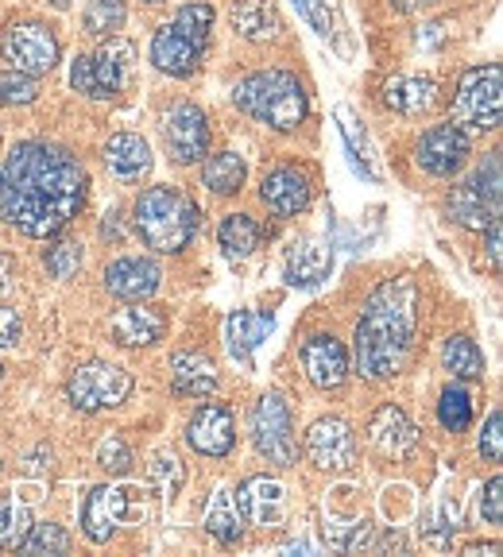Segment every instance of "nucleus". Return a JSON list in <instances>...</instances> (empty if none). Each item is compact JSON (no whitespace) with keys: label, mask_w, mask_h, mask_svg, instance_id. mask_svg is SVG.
Returning <instances> with one entry per match:
<instances>
[{"label":"nucleus","mask_w":503,"mask_h":557,"mask_svg":"<svg viewBox=\"0 0 503 557\" xmlns=\"http://www.w3.org/2000/svg\"><path fill=\"white\" fill-rule=\"evenodd\" d=\"M442 364L445 372L453 375V380H484V352L477 348V341L465 337V333H457V337H445L442 345Z\"/></svg>","instance_id":"31"},{"label":"nucleus","mask_w":503,"mask_h":557,"mask_svg":"<svg viewBox=\"0 0 503 557\" xmlns=\"http://www.w3.org/2000/svg\"><path fill=\"white\" fill-rule=\"evenodd\" d=\"M66 395H70V403L78 410H86V414L113 410L132 395V372L113 364V360H89V364H82L78 372L70 375Z\"/></svg>","instance_id":"8"},{"label":"nucleus","mask_w":503,"mask_h":557,"mask_svg":"<svg viewBox=\"0 0 503 557\" xmlns=\"http://www.w3.org/2000/svg\"><path fill=\"white\" fill-rule=\"evenodd\" d=\"M136 74V44L124 35H109L94 54H78L70 66V86L89 101H113L128 89Z\"/></svg>","instance_id":"5"},{"label":"nucleus","mask_w":503,"mask_h":557,"mask_svg":"<svg viewBox=\"0 0 503 557\" xmlns=\"http://www.w3.org/2000/svg\"><path fill=\"white\" fill-rule=\"evenodd\" d=\"M132 225L136 236L159 256L186 252L198 228V206L174 186H148L132 206Z\"/></svg>","instance_id":"3"},{"label":"nucleus","mask_w":503,"mask_h":557,"mask_svg":"<svg viewBox=\"0 0 503 557\" xmlns=\"http://www.w3.org/2000/svg\"><path fill=\"white\" fill-rule=\"evenodd\" d=\"M229 20H233V32L248 44H271L283 32V20L271 0H233Z\"/></svg>","instance_id":"25"},{"label":"nucleus","mask_w":503,"mask_h":557,"mask_svg":"<svg viewBox=\"0 0 503 557\" xmlns=\"http://www.w3.org/2000/svg\"><path fill=\"white\" fill-rule=\"evenodd\" d=\"M244 178H248V166L236 151H218L201 166V186H209V194L218 198H233V194L244 190Z\"/></svg>","instance_id":"29"},{"label":"nucleus","mask_w":503,"mask_h":557,"mask_svg":"<svg viewBox=\"0 0 503 557\" xmlns=\"http://www.w3.org/2000/svg\"><path fill=\"white\" fill-rule=\"evenodd\" d=\"M171 387L183 399H209L218 392V368L201 352H174L171 357Z\"/></svg>","instance_id":"24"},{"label":"nucleus","mask_w":503,"mask_h":557,"mask_svg":"<svg viewBox=\"0 0 503 557\" xmlns=\"http://www.w3.org/2000/svg\"><path fill=\"white\" fill-rule=\"evenodd\" d=\"M310 198H314L310 178H306V171H298V166H275V171L263 174L260 201L268 206L271 218H279V221L298 218V213L310 209Z\"/></svg>","instance_id":"15"},{"label":"nucleus","mask_w":503,"mask_h":557,"mask_svg":"<svg viewBox=\"0 0 503 557\" xmlns=\"http://www.w3.org/2000/svg\"><path fill=\"white\" fill-rule=\"evenodd\" d=\"M298 360H303L306 380L318 392H338L348 375V348L333 333H314L303 345V352H298Z\"/></svg>","instance_id":"16"},{"label":"nucleus","mask_w":503,"mask_h":557,"mask_svg":"<svg viewBox=\"0 0 503 557\" xmlns=\"http://www.w3.org/2000/svg\"><path fill=\"white\" fill-rule=\"evenodd\" d=\"M236 504H241V515H248L256 527H279L286 511L283 499V484L275 476H248L241 487H236Z\"/></svg>","instance_id":"22"},{"label":"nucleus","mask_w":503,"mask_h":557,"mask_svg":"<svg viewBox=\"0 0 503 557\" xmlns=\"http://www.w3.org/2000/svg\"><path fill=\"white\" fill-rule=\"evenodd\" d=\"M186 442L201 457H229L236 449V418L225 403H201L186 422Z\"/></svg>","instance_id":"14"},{"label":"nucleus","mask_w":503,"mask_h":557,"mask_svg":"<svg viewBox=\"0 0 503 557\" xmlns=\"http://www.w3.org/2000/svg\"><path fill=\"white\" fill-rule=\"evenodd\" d=\"M503 480L492 476L484 484V492H480V515H484V522H492V527H500L503 522Z\"/></svg>","instance_id":"46"},{"label":"nucleus","mask_w":503,"mask_h":557,"mask_svg":"<svg viewBox=\"0 0 503 557\" xmlns=\"http://www.w3.org/2000/svg\"><path fill=\"white\" fill-rule=\"evenodd\" d=\"M422 290L410 275L383 278L368 295L360 322L353 330V364L356 375L368 383H388L407 368L415 348Z\"/></svg>","instance_id":"2"},{"label":"nucleus","mask_w":503,"mask_h":557,"mask_svg":"<svg viewBox=\"0 0 503 557\" xmlns=\"http://www.w3.org/2000/svg\"><path fill=\"white\" fill-rule=\"evenodd\" d=\"M469 186L495 209V213H500V156H495V151L477 166V174L469 178Z\"/></svg>","instance_id":"42"},{"label":"nucleus","mask_w":503,"mask_h":557,"mask_svg":"<svg viewBox=\"0 0 503 557\" xmlns=\"http://www.w3.org/2000/svg\"><path fill=\"white\" fill-rule=\"evenodd\" d=\"M32 507L9 492V496H0V549H20V542L27 539L32 531Z\"/></svg>","instance_id":"33"},{"label":"nucleus","mask_w":503,"mask_h":557,"mask_svg":"<svg viewBox=\"0 0 503 557\" xmlns=\"http://www.w3.org/2000/svg\"><path fill=\"white\" fill-rule=\"evenodd\" d=\"M233 104L252 121L268 124L271 132H298L306 121V89L286 70H256L236 82Z\"/></svg>","instance_id":"4"},{"label":"nucleus","mask_w":503,"mask_h":557,"mask_svg":"<svg viewBox=\"0 0 503 557\" xmlns=\"http://www.w3.org/2000/svg\"><path fill=\"white\" fill-rule=\"evenodd\" d=\"M124 228H121V213H105L101 221V240H121Z\"/></svg>","instance_id":"52"},{"label":"nucleus","mask_w":503,"mask_h":557,"mask_svg":"<svg viewBox=\"0 0 503 557\" xmlns=\"http://www.w3.org/2000/svg\"><path fill=\"white\" fill-rule=\"evenodd\" d=\"M167 310L151 302H128V310H121L113 318V341L121 348H148L156 341H163L167 333Z\"/></svg>","instance_id":"20"},{"label":"nucleus","mask_w":503,"mask_h":557,"mask_svg":"<svg viewBox=\"0 0 503 557\" xmlns=\"http://www.w3.org/2000/svg\"><path fill=\"white\" fill-rule=\"evenodd\" d=\"M24 554H39V557H62L70 554V534L59 522H32L27 539L20 542Z\"/></svg>","instance_id":"36"},{"label":"nucleus","mask_w":503,"mask_h":557,"mask_svg":"<svg viewBox=\"0 0 503 557\" xmlns=\"http://www.w3.org/2000/svg\"><path fill=\"white\" fill-rule=\"evenodd\" d=\"M0 54H4V62H12V70L39 78V74H51V70L59 66L62 51H59V39H54V32L47 24H39V20H20V24H12L9 32L0 35Z\"/></svg>","instance_id":"9"},{"label":"nucleus","mask_w":503,"mask_h":557,"mask_svg":"<svg viewBox=\"0 0 503 557\" xmlns=\"http://www.w3.org/2000/svg\"><path fill=\"white\" fill-rule=\"evenodd\" d=\"M44 457H47V445H44V449H35L32 457H27V472H44L47 469Z\"/></svg>","instance_id":"54"},{"label":"nucleus","mask_w":503,"mask_h":557,"mask_svg":"<svg viewBox=\"0 0 503 557\" xmlns=\"http://www.w3.org/2000/svg\"><path fill=\"white\" fill-rule=\"evenodd\" d=\"M144 4H167V0H144Z\"/></svg>","instance_id":"57"},{"label":"nucleus","mask_w":503,"mask_h":557,"mask_svg":"<svg viewBox=\"0 0 503 557\" xmlns=\"http://www.w3.org/2000/svg\"><path fill=\"white\" fill-rule=\"evenodd\" d=\"M252 445L263 461L275 469H291L298 461V442H295V422H291V407L279 392H268L256 399L248 418Z\"/></svg>","instance_id":"7"},{"label":"nucleus","mask_w":503,"mask_h":557,"mask_svg":"<svg viewBox=\"0 0 503 557\" xmlns=\"http://www.w3.org/2000/svg\"><path fill=\"white\" fill-rule=\"evenodd\" d=\"M306 12V20H310L314 27H318V35H330V20H326V12L318 9V0H298Z\"/></svg>","instance_id":"51"},{"label":"nucleus","mask_w":503,"mask_h":557,"mask_svg":"<svg viewBox=\"0 0 503 557\" xmlns=\"http://www.w3.org/2000/svg\"><path fill=\"white\" fill-rule=\"evenodd\" d=\"M213 20H218V12H213V4L209 0H186L183 9L174 12V24L183 27L186 35H191L194 44L209 47V32H213Z\"/></svg>","instance_id":"37"},{"label":"nucleus","mask_w":503,"mask_h":557,"mask_svg":"<svg viewBox=\"0 0 503 557\" xmlns=\"http://www.w3.org/2000/svg\"><path fill=\"white\" fill-rule=\"evenodd\" d=\"M495 542H473V546H465V554H495Z\"/></svg>","instance_id":"55"},{"label":"nucleus","mask_w":503,"mask_h":557,"mask_svg":"<svg viewBox=\"0 0 503 557\" xmlns=\"http://www.w3.org/2000/svg\"><path fill=\"white\" fill-rule=\"evenodd\" d=\"M330 542L338 549H372L376 542H372V534H376V527L368 519H360V522H353V527H330Z\"/></svg>","instance_id":"43"},{"label":"nucleus","mask_w":503,"mask_h":557,"mask_svg":"<svg viewBox=\"0 0 503 557\" xmlns=\"http://www.w3.org/2000/svg\"><path fill=\"white\" fill-rule=\"evenodd\" d=\"M20 337H24V318H20V310L0 302V348L20 345Z\"/></svg>","instance_id":"48"},{"label":"nucleus","mask_w":503,"mask_h":557,"mask_svg":"<svg viewBox=\"0 0 503 557\" xmlns=\"http://www.w3.org/2000/svg\"><path fill=\"white\" fill-rule=\"evenodd\" d=\"M383 104L400 116H426L438 104V82L426 74H395L383 86Z\"/></svg>","instance_id":"23"},{"label":"nucleus","mask_w":503,"mask_h":557,"mask_svg":"<svg viewBox=\"0 0 503 557\" xmlns=\"http://www.w3.org/2000/svg\"><path fill=\"white\" fill-rule=\"evenodd\" d=\"M89 201V174L62 144L24 139L0 163V221L27 240L59 236Z\"/></svg>","instance_id":"1"},{"label":"nucleus","mask_w":503,"mask_h":557,"mask_svg":"<svg viewBox=\"0 0 503 557\" xmlns=\"http://www.w3.org/2000/svg\"><path fill=\"white\" fill-rule=\"evenodd\" d=\"M97 465H101L105 472H113V476H124V472L136 465V457H132V449H128L124 437L109 434L101 445H97Z\"/></svg>","instance_id":"40"},{"label":"nucleus","mask_w":503,"mask_h":557,"mask_svg":"<svg viewBox=\"0 0 503 557\" xmlns=\"http://www.w3.org/2000/svg\"><path fill=\"white\" fill-rule=\"evenodd\" d=\"M151 484L163 492V499L179 496V487L186 484V469H183V457L171 449H159L156 461H151Z\"/></svg>","instance_id":"38"},{"label":"nucleus","mask_w":503,"mask_h":557,"mask_svg":"<svg viewBox=\"0 0 503 557\" xmlns=\"http://www.w3.org/2000/svg\"><path fill=\"white\" fill-rule=\"evenodd\" d=\"M438 0H395V9L403 12H422V9H434Z\"/></svg>","instance_id":"53"},{"label":"nucleus","mask_w":503,"mask_h":557,"mask_svg":"<svg viewBox=\"0 0 503 557\" xmlns=\"http://www.w3.org/2000/svg\"><path fill=\"white\" fill-rule=\"evenodd\" d=\"M136 492L128 487H113V484H101L94 487L82 504V534L97 546L105 542H113V534L121 531L124 522L136 519Z\"/></svg>","instance_id":"11"},{"label":"nucleus","mask_w":503,"mask_h":557,"mask_svg":"<svg viewBox=\"0 0 503 557\" xmlns=\"http://www.w3.org/2000/svg\"><path fill=\"white\" fill-rule=\"evenodd\" d=\"M438 422H442V430H450V434H465V430L473 426V399L465 387H457V383L445 387L442 399H438Z\"/></svg>","instance_id":"35"},{"label":"nucleus","mask_w":503,"mask_h":557,"mask_svg":"<svg viewBox=\"0 0 503 557\" xmlns=\"http://www.w3.org/2000/svg\"><path fill=\"white\" fill-rule=\"evenodd\" d=\"M260 240H263V228L256 218H248V213H229V218H221L218 244L225 248L229 260H248V256L260 248Z\"/></svg>","instance_id":"28"},{"label":"nucleus","mask_w":503,"mask_h":557,"mask_svg":"<svg viewBox=\"0 0 503 557\" xmlns=\"http://www.w3.org/2000/svg\"><path fill=\"white\" fill-rule=\"evenodd\" d=\"M201 54H206V47L194 44L174 20L151 35V66L159 74H167V78H191V74H198Z\"/></svg>","instance_id":"18"},{"label":"nucleus","mask_w":503,"mask_h":557,"mask_svg":"<svg viewBox=\"0 0 503 557\" xmlns=\"http://www.w3.org/2000/svg\"><path fill=\"white\" fill-rule=\"evenodd\" d=\"M128 20V4L124 0H89L86 12H82V24H86V35L94 39H109L116 35Z\"/></svg>","instance_id":"34"},{"label":"nucleus","mask_w":503,"mask_h":557,"mask_svg":"<svg viewBox=\"0 0 503 557\" xmlns=\"http://www.w3.org/2000/svg\"><path fill=\"white\" fill-rule=\"evenodd\" d=\"M39 97V82L32 74H20V70H4L0 74V104L4 109H20V104H32Z\"/></svg>","instance_id":"39"},{"label":"nucleus","mask_w":503,"mask_h":557,"mask_svg":"<svg viewBox=\"0 0 503 557\" xmlns=\"http://www.w3.org/2000/svg\"><path fill=\"white\" fill-rule=\"evenodd\" d=\"M480 233H488V263H492V271H500V244H503L500 240V233H503V228H500V213H495V218L488 221Z\"/></svg>","instance_id":"49"},{"label":"nucleus","mask_w":503,"mask_h":557,"mask_svg":"<svg viewBox=\"0 0 503 557\" xmlns=\"http://www.w3.org/2000/svg\"><path fill=\"white\" fill-rule=\"evenodd\" d=\"M206 531L213 534L221 546H236V542H241L244 515H241L233 487H218V496H213V504H209V511H206Z\"/></svg>","instance_id":"27"},{"label":"nucleus","mask_w":503,"mask_h":557,"mask_svg":"<svg viewBox=\"0 0 503 557\" xmlns=\"http://www.w3.org/2000/svg\"><path fill=\"white\" fill-rule=\"evenodd\" d=\"M368 442H372V449L380 453V457H388V461H407L418 445V430H415V422L403 414V407L383 403V407L368 418Z\"/></svg>","instance_id":"19"},{"label":"nucleus","mask_w":503,"mask_h":557,"mask_svg":"<svg viewBox=\"0 0 503 557\" xmlns=\"http://www.w3.org/2000/svg\"><path fill=\"white\" fill-rule=\"evenodd\" d=\"M418 531H422V539L430 542L434 549H450L453 546V531H457V527H453L450 519H442L438 511H426L422 519H418Z\"/></svg>","instance_id":"44"},{"label":"nucleus","mask_w":503,"mask_h":557,"mask_svg":"<svg viewBox=\"0 0 503 557\" xmlns=\"http://www.w3.org/2000/svg\"><path fill=\"white\" fill-rule=\"evenodd\" d=\"M503 113V70L495 62L461 74L453 94V124L465 132H495Z\"/></svg>","instance_id":"6"},{"label":"nucleus","mask_w":503,"mask_h":557,"mask_svg":"<svg viewBox=\"0 0 503 557\" xmlns=\"http://www.w3.org/2000/svg\"><path fill=\"white\" fill-rule=\"evenodd\" d=\"M51 278H74V271L82 268V244L78 240H59L51 252L44 256Z\"/></svg>","instance_id":"41"},{"label":"nucleus","mask_w":503,"mask_h":557,"mask_svg":"<svg viewBox=\"0 0 503 557\" xmlns=\"http://www.w3.org/2000/svg\"><path fill=\"white\" fill-rule=\"evenodd\" d=\"M286 283L291 287H314V283H321L326 278V271H330V252H321V248H314V244H291L286 248Z\"/></svg>","instance_id":"30"},{"label":"nucleus","mask_w":503,"mask_h":557,"mask_svg":"<svg viewBox=\"0 0 503 557\" xmlns=\"http://www.w3.org/2000/svg\"><path fill=\"white\" fill-rule=\"evenodd\" d=\"M268 333H271V313H256V310L229 313V322H225L229 357H233L236 364L248 368L252 364V352H256V345H260Z\"/></svg>","instance_id":"26"},{"label":"nucleus","mask_w":503,"mask_h":557,"mask_svg":"<svg viewBox=\"0 0 503 557\" xmlns=\"http://www.w3.org/2000/svg\"><path fill=\"white\" fill-rule=\"evenodd\" d=\"M306 461L321 472H345L353 469L356 461V437L353 426H348L345 418L338 414H326L318 418L310 430H306V442H303Z\"/></svg>","instance_id":"13"},{"label":"nucleus","mask_w":503,"mask_h":557,"mask_svg":"<svg viewBox=\"0 0 503 557\" xmlns=\"http://www.w3.org/2000/svg\"><path fill=\"white\" fill-rule=\"evenodd\" d=\"M16 290V260L9 252H0V298Z\"/></svg>","instance_id":"50"},{"label":"nucleus","mask_w":503,"mask_h":557,"mask_svg":"<svg viewBox=\"0 0 503 557\" xmlns=\"http://www.w3.org/2000/svg\"><path fill=\"white\" fill-rule=\"evenodd\" d=\"M338 121H341V132H345V139H348V148H353L356 163H360V171L368 174V166H365V156H368L365 132L356 128V121H353V113H348V109H338Z\"/></svg>","instance_id":"47"},{"label":"nucleus","mask_w":503,"mask_h":557,"mask_svg":"<svg viewBox=\"0 0 503 557\" xmlns=\"http://www.w3.org/2000/svg\"><path fill=\"white\" fill-rule=\"evenodd\" d=\"M101 159L116 183H144L151 174V148L136 132H116L113 139H105Z\"/></svg>","instance_id":"21"},{"label":"nucleus","mask_w":503,"mask_h":557,"mask_svg":"<svg viewBox=\"0 0 503 557\" xmlns=\"http://www.w3.org/2000/svg\"><path fill=\"white\" fill-rule=\"evenodd\" d=\"M445 206H450V218L457 221V225H465V228H484L488 221L495 218V209L488 206L484 198H480L477 190H473L469 183H461V186H453V194H450V201H445Z\"/></svg>","instance_id":"32"},{"label":"nucleus","mask_w":503,"mask_h":557,"mask_svg":"<svg viewBox=\"0 0 503 557\" xmlns=\"http://www.w3.org/2000/svg\"><path fill=\"white\" fill-rule=\"evenodd\" d=\"M167 151L179 166H194L209 151V116L194 101H179L163 113Z\"/></svg>","instance_id":"12"},{"label":"nucleus","mask_w":503,"mask_h":557,"mask_svg":"<svg viewBox=\"0 0 503 557\" xmlns=\"http://www.w3.org/2000/svg\"><path fill=\"white\" fill-rule=\"evenodd\" d=\"M480 457H488V461H500L503 457V414L500 410H492L484 430H480Z\"/></svg>","instance_id":"45"},{"label":"nucleus","mask_w":503,"mask_h":557,"mask_svg":"<svg viewBox=\"0 0 503 557\" xmlns=\"http://www.w3.org/2000/svg\"><path fill=\"white\" fill-rule=\"evenodd\" d=\"M51 4H54V9H59V12H66L70 4H74V0H51Z\"/></svg>","instance_id":"56"},{"label":"nucleus","mask_w":503,"mask_h":557,"mask_svg":"<svg viewBox=\"0 0 503 557\" xmlns=\"http://www.w3.org/2000/svg\"><path fill=\"white\" fill-rule=\"evenodd\" d=\"M163 283V271L148 256H121L105 268V290L121 302H148Z\"/></svg>","instance_id":"17"},{"label":"nucleus","mask_w":503,"mask_h":557,"mask_svg":"<svg viewBox=\"0 0 503 557\" xmlns=\"http://www.w3.org/2000/svg\"><path fill=\"white\" fill-rule=\"evenodd\" d=\"M473 156V139L457 124H434L415 139V163L418 171L434 174V178H453L461 174V166L469 163Z\"/></svg>","instance_id":"10"}]
</instances>
